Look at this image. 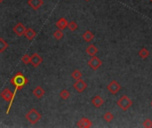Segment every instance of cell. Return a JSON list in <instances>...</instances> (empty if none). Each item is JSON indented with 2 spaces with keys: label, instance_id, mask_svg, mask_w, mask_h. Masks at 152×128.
<instances>
[{
  "label": "cell",
  "instance_id": "1",
  "mask_svg": "<svg viewBox=\"0 0 152 128\" xmlns=\"http://www.w3.org/2000/svg\"><path fill=\"white\" fill-rule=\"evenodd\" d=\"M28 82H29V80L24 75H23L21 72H17L13 77L10 79V83L15 87V90L14 92V95L15 96L16 92L19 90H21L28 84Z\"/></svg>",
  "mask_w": 152,
  "mask_h": 128
},
{
  "label": "cell",
  "instance_id": "2",
  "mask_svg": "<svg viewBox=\"0 0 152 128\" xmlns=\"http://www.w3.org/2000/svg\"><path fill=\"white\" fill-rule=\"evenodd\" d=\"M1 97L6 101V102H9V105H8V108H7V110H6V115L10 113V110H11V108H12V105H13V102L14 101V92H12L9 88H5L2 92L1 94H0Z\"/></svg>",
  "mask_w": 152,
  "mask_h": 128
},
{
  "label": "cell",
  "instance_id": "3",
  "mask_svg": "<svg viewBox=\"0 0 152 128\" xmlns=\"http://www.w3.org/2000/svg\"><path fill=\"white\" fill-rule=\"evenodd\" d=\"M26 120L30 123L31 125H35L38 122H39V120L42 118V115L36 110V109H31L25 116Z\"/></svg>",
  "mask_w": 152,
  "mask_h": 128
},
{
  "label": "cell",
  "instance_id": "4",
  "mask_svg": "<svg viewBox=\"0 0 152 128\" xmlns=\"http://www.w3.org/2000/svg\"><path fill=\"white\" fill-rule=\"evenodd\" d=\"M118 106L123 110V111H127L132 106H133V101L126 95H123L116 102Z\"/></svg>",
  "mask_w": 152,
  "mask_h": 128
},
{
  "label": "cell",
  "instance_id": "5",
  "mask_svg": "<svg viewBox=\"0 0 152 128\" xmlns=\"http://www.w3.org/2000/svg\"><path fill=\"white\" fill-rule=\"evenodd\" d=\"M88 65L92 71H97V69L102 65V62L100 58L94 55V56H92V58L88 61Z\"/></svg>",
  "mask_w": 152,
  "mask_h": 128
},
{
  "label": "cell",
  "instance_id": "6",
  "mask_svg": "<svg viewBox=\"0 0 152 128\" xmlns=\"http://www.w3.org/2000/svg\"><path fill=\"white\" fill-rule=\"evenodd\" d=\"M107 89H108V91L110 92V94L115 95L121 90V86H120V84L118 82H116V80H112L111 82L108 85Z\"/></svg>",
  "mask_w": 152,
  "mask_h": 128
},
{
  "label": "cell",
  "instance_id": "7",
  "mask_svg": "<svg viewBox=\"0 0 152 128\" xmlns=\"http://www.w3.org/2000/svg\"><path fill=\"white\" fill-rule=\"evenodd\" d=\"M73 87L77 92H83L87 88V84L83 79L80 78L78 80H76V82L73 85Z\"/></svg>",
  "mask_w": 152,
  "mask_h": 128
},
{
  "label": "cell",
  "instance_id": "8",
  "mask_svg": "<svg viewBox=\"0 0 152 128\" xmlns=\"http://www.w3.org/2000/svg\"><path fill=\"white\" fill-rule=\"evenodd\" d=\"M43 62V58L37 53H34L31 56H30V63L32 64V66L34 68L38 67L41 63Z\"/></svg>",
  "mask_w": 152,
  "mask_h": 128
},
{
  "label": "cell",
  "instance_id": "9",
  "mask_svg": "<svg viewBox=\"0 0 152 128\" xmlns=\"http://www.w3.org/2000/svg\"><path fill=\"white\" fill-rule=\"evenodd\" d=\"M13 30H14V32L17 35L18 37H21V36H24L26 28L21 22H18L17 24L14 27Z\"/></svg>",
  "mask_w": 152,
  "mask_h": 128
},
{
  "label": "cell",
  "instance_id": "10",
  "mask_svg": "<svg viewBox=\"0 0 152 128\" xmlns=\"http://www.w3.org/2000/svg\"><path fill=\"white\" fill-rule=\"evenodd\" d=\"M92 121L86 118H82L77 123V127H81V128H89L92 126Z\"/></svg>",
  "mask_w": 152,
  "mask_h": 128
},
{
  "label": "cell",
  "instance_id": "11",
  "mask_svg": "<svg viewBox=\"0 0 152 128\" xmlns=\"http://www.w3.org/2000/svg\"><path fill=\"white\" fill-rule=\"evenodd\" d=\"M28 5L32 9L38 10L44 5V1L43 0H28Z\"/></svg>",
  "mask_w": 152,
  "mask_h": 128
},
{
  "label": "cell",
  "instance_id": "12",
  "mask_svg": "<svg viewBox=\"0 0 152 128\" xmlns=\"http://www.w3.org/2000/svg\"><path fill=\"white\" fill-rule=\"evenodd\" d=\"M103 103H104V100L101 96H99V95H96V96H94V97L92 99V104L95 108L101 107L103 105Z\"/></svg>",
  "mask_w": 152,
  "mask_h": 128
},
{
  "label": "cell",
  "instance_id": "13",
  "mask_svg": "<svg viewBox=\"0 0 152 128\" xmlns=\"http://www.w3.org/2000/svg\"><path fill=\"white\" fill-rule=\"evenodd\" d=\"M24 36H25V38H26L29 41H32V40L35 38V37L37 36V33L34 31L33 29L29 28V29H26L25 33H24Z\"/></svg>",
  "mask_w": 152,
  "mask_h": 128
},
{
  "label": "cell",
  "instance_id": "14",
  "mask_svg": "<svg viewBox=\"0 0 152 128\" xmlns=\"http://www.w3.org/2000/svg\"><path fill=\"white\" fill-rule=\"evenodd\" d=\"M55 25H56V27L59 29H66L67 28V26H68V21L65 19V18H60L59 20L57 21V22L55 23Z\"/></svg>",
  "mask_w": 152,
  "mask_h": 128
},
{
  "label": "cell",
  "instance_id": "15",
  "mask_svg": "<svg viewBox=\"0 0 152 128\" xmlns=\"http://www.w3.org/2000/svg\"><path fill=\"white\" fill-rule=\"evenodd\" d=\"M45 90L41 86H37L36 88L33 90L34 96L36 97V98H38V99H41L45 95Z\"/></svg>",
  "mask_w": 152,
  "mask_h": 128
},
{
  "label": "cell",
  "instance_id": "16",
  "mask_svg": "<svg viewBox=\"0 0 152 128\" xmlns=\"http://www.w3.org/2000/svg\"><path fill=\"white\" fill-rule=\"evenodd\" d=\"M82 38H83V39L87 42V43H90L91 41L93 40V38H94V35H93L92 32H91L90 30H86L83 36H82Z\"/></svg>",
  "mask_w": 152,
  "mask_h": 128
},
{
  "label": "cell",
  "instance_id": "17",
  "mask_svg": "<svg viewBox=\"0 0 152 128\" xmlns=\"http://www.w3.org/2000/svg\"><path fill=\"white\" fill-rule=\"evenodd\" d=\"M86 53L90 56H94L98 53V48L96 47L94 44H90L88 47L86 48Z\"/></svg>",
  "mask_w": 152,
  "mask_h": 128
},
{
  "label": "cell",
  "instance_id": "18",
  "mask_svg": "<svg viewBox=\"0 0 152 128\" xmlns=\"http://www.w3.org/2000/svg\"><path fill=\"white\" fill-rule=\"evenodd\" d=\"M9 44H7V42L4 39L0 38V53H4L7 48H8Z\"/></svg>",
  "mask_w": 152,
  "mask_h": 128
},
{
  "label": "cell",
  "instance_id": "19",
  "mask_svg": "<svg viewBox=\"0 0 152 128\" xmlns=\"http://www.w3.org/2000/svg\"><path fill=\"white\" fill-rule=\"evenodd\" d=\"M139 56L142 58V59H147V58L149 56V52L147 48H142L139 51Z\"/></svg>",
  "mask_w": 152,
  "mask_h": 128
},
{
  "label": "cell",
  "instance_id": "20",
  "mask_svg": "<svg viewBox=\"0 0 152 128\" xmlns=\"http://www.w3.org/2000/svg\"><path fill=\"white\" fill-rule=\"evenodd\" d=\"M69 96H71V92L66 89H63L60 92V97L62 100H68L69 98Z\"/></svg>",
  "mask_w": 152,
  "mask_h": 128
},
{
  "label": "cell",
  "instance_id": "21",
  "mask_svg": "<svg viewBox=\"0 0 152 128\" xmlns=\"http://www.w3.org/2000/svg\"><path fill=\"white\" fill-rule=\"evenodd\" d=\"M103 118H104V120L106 121V122L110 123V122H112V121H113V119H114V115H113L111 112L108 111V112H106V113L104 114V116H103Z\"/></svg>",
  "mask_w": 152,
  "mask_h": 128
},
{
  "label": "cell",
  "instance_id": "22",
  "mask_svg": "<svg viewBox=\"0 0 152 128\" xmlns=\"http://www.w3.org/2000/svg\"><path fill=\"white\" fill-rule=\"evenodd\" d=\"M63 36H64V34L62 29H57L53 32V37L57 40H61L63 38Z\"/></svg>",
  "mask_w": 152,
  "mask_h": 128
},
{
  "label": "cell",
  "instance_id": "23",
  "mask_svg": "<svg viewBox=\"0 0 152 128\" xmlns=\"http://www.w3.org/2000/svg\"><path fill=\"white\" fill-rule=\"evenodd\" d=\"M67 28L71 30V31H75V30H77V28H78V26H77V22L76 21H69V22H68V26H67Z\"/></svg>",
  "mask_w": 152,
  "mask_h": 128
},
{
  "label": "cell",
  "instance_id": "24",
  "mask_svg": "<svg viewBox=\"0 0 152 128\" xmlns=\"http://www.w3.org/2000/svg\"><path fill=\"white\" fill-rule=\"evenodd\" d=\"M82 76H83V74H82V72L79 71V69H75V71L71 73V77L75 80H78V79L82 78Z\"/></svg>",
  "mask_w": 152,
  "mask_h": 128
},
{
  "label": "cell",
  "instance_id": "25",
  "mask_svg": "<svg viewBox=\"0 0 152 128\" xmlns=\"http://www.w3.org/2000/svg\"><path fill=\"white\" fill-rule=\"evenodd\" d=\"M21 62L25 64H29L30 63V56L29 54H24L21 57Z\"/></svg>",
  "mask_w": 152,
  "mask_h": 128
},
{
  "label": "cell",
  "instance_id": "26",
  "mask_svg": "<svg viewBox=\"0 0 152 128\" xmlns=\"http://www.w3.org/2000/svg\"><path fill=\"white\" fill-rule=\"evenodd\" d=\"M143 126L146 128H152V120L149 118H147L143 122Z\"/></svg>",
  "mask_w": 152,
  "mask_h": 128
},
{
  "label": "cell",
  "instance_id": "27",
  "mask_svg": "<svg viewBox=\"0 0 152 128\" xmlns=\"http://www.w3.org/2000/svg\"><path fill=\"white\" fill-rule=\"evenodd\" d=\"M3 1H4V0H0V4H1V3H3Z\"/></svg>",
  "mask_w": 152,
  "mask_h": 128
},
{
  "label": "cell",
  "instance_id": "28",
  "mask_svg": "<svg viewBox=\"0 0 152 128\" xmlns=\"http://www.w3.org/2000/svg\"><path fill=\"white\" fill-rule=\"evenodd\" d=\"M85 1H87V2H88V1H90V0H85Z\"/></svg>",
  "mask_w": 152,
  "mask_h": 128
},
{
  "label": "cell",
  "instance_id": "29",
  "mask_svg": "<svg viewBox=\"0 0 152 128\" xmlns=\"http://www.w3.org/2000/svg\"><path fill=\"white\" fill-rule=\"evenodd\" d=\"M151 106H152V101H151Z\"/></svg>",
  "mask_w": 152,
  "mask_h": 128
},
{
  "label": "cell",
  "instance_id": "30",
  "mask_svg": "<svg viewBox=\"0 0 152 128\" xmlns=\"http://www.w3.org/2000/svg\"><path fill=\"white\" fill-rule=\"evenodd\" d=\"M149 1H151V2H152V0H149Z\"/></svg>",
  "mask_w": 152,
  "mask_h": 128
}]
</instances>
